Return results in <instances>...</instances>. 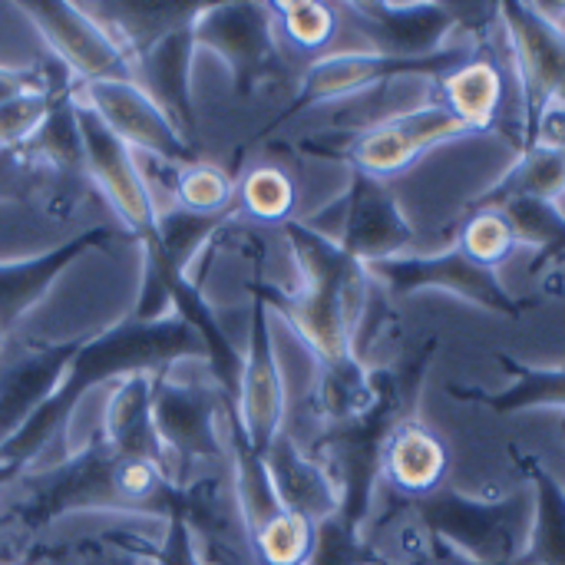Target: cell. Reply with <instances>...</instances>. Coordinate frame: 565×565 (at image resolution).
Listing matches in <instances>:
<instances>
[{"instance_id": "1", "label": "cell", "mask_w": 565, "mask_h": 565, "mask_svg": "<svg viewBox=\"0 0 565 565\" xmlns=\"http://www.w3.org/2000/svg\"><path fill=\"white\" fill-rule=\"evenodd\" d=\"M179 361H205V348L175 315L162 321H136L129 315L119 324L79 341L60 387L7 444H0V480L36 460L66 430L73 411L93 387L119 384L139 374H166Z\"/></svg>"}, {"instance_id": "2", "label": "cell", "mask_w": 565, "mask_h": 565, "mask_svg": "<svg viewBox=\"0 0 565 565\" xmlns=\"http://www.w3.org/2000/svg\"><path fill=\"white\" fill-rule=\"evenodd\" d=\"M440 354V334H430L414 354L401 358L391 367H371V401L364 411L341 424H328L315 440V450L324 457V470L338 483L341 510L338 516L364 530L374 503V490L381 483V463L387 440L414 420L424 394V381L430 374L434 358Z\"/></svg>"}, {"instance_id": "3", "label": "cell", "mask_w": 565, "mask_h": 565, "mask_svg": "<svg viewBox=\"0 0 565 565\" xmlns=\"http://www.w3.org/2000/svg\"><path fill=\"white\" fill-rule=\"evenodd\" d=\"M285 238L301 268V291L281 295L271 285H258V295L295 328L321 367L354 361V331L374 288L367 265L311 232L301 218L285 222Z\"/></svg>"}, {"instance_id": "4", "label": "cell", "mask_w": 565, "mask_h": 565, "mask_svg": "<svg viewBox=\"0 0 565 565\" xmlns=\"http://www.w3.org/2000/svg\"><path fill=\"white\" fill-rule=\"evenodd\" d=\"M411 510L420 520L427 540H437L480 565H516L533 533L530 487L497 500H480L447 483L430 497L411 500Z\"/></svg>"}, {"instance_id": "5", "label": "cell", "mask_w": 565, "mask_h": 565, "mask_svg": "<svg viewBox=\"0 0 565 565\" xmlns=\"http://www.w3.org/2000/svg\"><path fill=\"white\" fill-rule=\"evenodd\" d=\"M477 50L460 46V43H447L437 53L427 56H391V53H377V50H341V53H324L318 56L305 76L301 86L291 99V106L285 109V119L318 106V103H331V99H344L354 93H367V89H381L391 86L397 79H427V83H444L454 70H460Z\"/></svg>"}, {"instance_id": "6", "label": "cell", "mask_w": 565, "mask_h": 565, "mask_svg": "<svg viewBox=\"0 0 565 565\" xmlns=\"http://www.w3.org/2000/svg\"><path fill=\"white\" fill-rule=\"evenodd\" d=\"M367 275L387 298H407L417 291H444V295H454L480 311L503 315V318H523L540 305L536 298L510 295L493 268L477 265L457 245L447 252H437V255L411 252L401 258L371 262Z\"/></svg>"}, {"instance_id": "7", "label": "cell", "mask_w": 565, "mask_h": 565, "mask_svg": "<svg viewBox=\"0 0 565 565\" xmlns=\"http://www.w3.org/2000/svg\"><path fill=\"white\" fill-rule=\"evenodd\" d=\"M301 222L311 232L324 235L328 242H338L348 255H354L364 265L411 255L417 238L394 192L381 179H371L354 169L348 192L338 202L324 205L318 215H308Z\"/></svg>"}, {"instance_id": "8", "label": "cell", "mask_w": 565, "mask_h": 565, "mask_svg": "<svg viewBox=\"0 0 565 565\" xmlns=\"http://www.w3.org/2000/svg\"><path fill=\"white\" fill-rule=\"evenodd\" d=\"M497 13L507 30L513 70L526 103V132L516 146L526 152L536 146L543 113L550 106H565V36L540 10V3H497Z\"/></svg>"}, {"instance_id": "9", "label": "cell", "mask_w": 565, "mask_h": 565, "mask_svg": "<svg viewBox=\"0 0 565 565\" xmlns=\"http://www.w3.org/2000/svg\"><path fill=\"white\" fill-rule=\"evenodd\" d=\"M463 136H473V132L444 103H427V106L387 116L348 136L344 146L334 149V159H344L354 172H364L384 182L411 169L427 149H437Z\"/></svg>"}, {"instance_id": "10", "label": "cell", "mask_w": 565, "mask_h": 565, "mask_svg": "<svg viewBox=\"0 0 565 565\" xmlns=\"http://www.w3.org/2000/svg\"><path fill=\"white\" fill-rule=\"evenodd\" d=\"M17 10L36 26L43 43L60 56L83 86L109 79H136L129 50L83 7L66 0H26Z\"/></svg>"}, {"instance_id": "11", "label": "cell", "mask_w": 565, "mask_h": 565, "mask_svg": "<svg viewBox=\"0 0 565 565\" xmlns=\"http://www.w3.org/2000/svg\"><path fill=\"white\" fill-rule=\"evenodd\" d=\"M192 36L195 46L212 50L228 66L238 96H252L258 83H265L278 70L271 3H205L192 23Z\"/></svg>"}, {"instance_id": "12", "label": "cell", "mask_w": 565, "mask_h": 565, "mask_svg": "<svg viewBox=\"0 0 565 565\" xmlns=\"http://www.w3.org/2000/svg\"><path fill=\"white\" fill-rule=\"evenodd\" d=\"M235 404L218 384H179L166 374H152V424L175 467L215 460L225 450L222 427Z\"/></svg>"}, {"instance_id": "13", "label": "cell", "mask_w": 565, "mask_h": 565, "mask_svg": "<svg viewBox=\"0 0 565 565\" xmlns=\"http://www.w3.org/2000/svg\"><path fill=\"white\" fill-rule=\"evenodd\" d=\"M116 454L96 434L76 457H70L63 467L46 470L30 483V497L20 507L23 523L33 530L66 516V513H86V510H106V513H126L119 490H116Z\"/></svg>"}, {"instance_id": "14", "label": "cell", "mask_w": 565, "mask_h": 565, "mask_svg": "<svg viewBox=\"0 0 565 565\" xmlns=\"http://www.w3.org/2000/svg\"><path fill=\"white\" fill-rule=\"evenodd\" d=\"M76 126L83 136L86 172L106 195L109 209L119 215V222L139 242L152 238L156 222H159V205L152 199V189H149L132 149L86 103H76Z\"/></svg>"}, {"instance_id": "15", "label": "cell", "mask_w": 565, "mask_h": 565, "mask_svg": "<svg viewBox=\"0 0 565 565\" xmlns=\"http://www.w3.org/2000/svg\"><path fill=\"white\" fill-rule=\"evenodd\" d=\"M351 17V26L364 36L367 50L391 53V56H427L447 46V36L463 26L473 7L460 3H437V0H358L341 3Z\"/></svg>"}, {"instance_id": "16", "label": "cell", "mask_w": 565, "mask_h": 565, "mask_svg": "<svg viewBox=\"0 0 565 565\" xmlns=\"http://www.w3.org/2000/svg\"><path fill=\"white\" fill-rule=\"evenodd\" d=\"M285 407H288V391H285V374H281L278 351L271 341L268 305L255 288L248 351L242 354V387H238V404H235L238 424L255 454L265 457V450L285 430Z\"/></svg>"}, {"instance_id": "17", "label": "cell", "mask_w": 565, "mask_h": 565, "mask_svg": "<svg viewBox=\"0 0 565 565\" xmlns=\"http://www.w3.org/2000/svg\"><path fill=\"white\" fill-rule=\"evenodd\" d=\"M86 106L129 146L162 162L189 166L195 162L192 142L172 126V119L146 96L136 79H109L83 86Z\"/></svg>"}, {"instance_id": "18", "label": "cell", "mask_w": 565, "mask_h": 565, "mask_svg": "<svg viewBox=\"0 0 565 565\" xmlns=\"http://www.w3.org/2000/svg\"><path fill=\"white\" fill-rule=\"evenodd\" d=\"M79 341L0 358V444H7L60 387Z\"/></svg>"}, {"instance_id": "19", "label": "cell", "mask_w": 565, "mask_h": 565, "mask_svg": "<svg viewBox=\"0 0 565 565\" xmlns=\"http://www.w3.org/2000/svg\"><path fill=\"white\" fill-rule=\"evenodd\" d=\"M192 56H195V36L192 23L172 30L149 50H142L136 66V83L146 89V96L172 119V126L192 142L195 136V103H192Z\"/></svg>"}, {"instance_id": "20", "label": "cell", "mask_w": 565, "mask_h": 565, "mask_svg": "<svg viewBox=\"0 0 565 565\" xmlns=\"http://www.w3.org/2000/svg\"><path fill=\"white\" fill-rule=\"evenodd\" d=\"M113 235L106 228H86L79 235H73L70 242H63L60 248H50L36 258H20V262H0V334L7 338L23 315L50 295V288L56 285V278L79 262L86 252L109 245Z\"/></svg>"}, {"instance_id": "21", "label": "cell", "mask_w": 565, "mask_h": 565, "mask_svg": "<svg viewBox=\"0 0 565 565\" xmlns=\"http://www.w3.org/2000/svg\"><path fill=\"white\" fill-rule=\"evenodd\" d=\"M262 460H265V470L271 477V487H275L281 510L305 516L315 526L341 510L338 483L331 480V473L315 457H308L298 447V440L288 430H281L275 437V444L265 450Z\"/></svg>"}, {"instance_id": "22", "label": "cell", "mask_w": 565, "mask_h": 565, "mask_svg": "<svg viewBox=\"0 0 565 565\" xmlns=\"http://www.w3.org/2000/svg\"><path fill=\"white\" fill-rule=\"evenodd\" d=\"M103 440L122 460H149L175 477V467L152 424V377H126L113 384V397L103 414Z\"/></svg>"}, {"instance_id": "23", "label": "cell", "mask_w": 565, "mask_h": 565, "mask_svg": "<svg viewBox=\"0 0 565 565\" xmlns=\"http://www.w3.org/2000/svg\"><path fill=\"white\" fill-rule=\"evenodd\" d=\"M447 477H450V447L427 424L411 420L387 440L381 480L401 497H407V503L447 487Z\"/></svg>"}, {"instance_id": "24", "label": "cell", "mask_w": 565, "mask_h": 565, "mask_svg": "<svg viewBox=\"0 0 565 565\" xmlns=\"http://www.w3.org/2000/svg\"><path fill=\"white\" fill-rule=\"evenodd\" d=\"M493 361L507 371L510 384L503 391H483L473 384H447V394L460 404H477L493 414L523 411H565V367H530L513 354L497 351Z\"/></svg>"}, {"instance_id": "25", "label": "cell", "mask_w": 565, "mask_h": 565, "mask_svg": "<svg viewBox=\"0 0 565 565\" xmlns=\"http://www.w3.org/2000/svg\"><path fill=\"white\" fill-rule=\"evenodd\" d=\"M507 454L533 493V533L516 565H565V487L536 454L516 444Z\"/></svg>"}, {"instance_id": "26", "label": "cell", "mask_w": 565, "mask_h": 565, "mask_svg": "<svg viewBox=\"0 0 565 565\" xmlns=\"http://www.w3.org/2000/svg\"><path fill=\"white\" fill-rule=\"evenodd\" d=\"M136 60L142 50L159 43L179 26L195 23L205 3H169V0H132V3H83Z\"/></svg>"}, {"instance_id": "27", "label": "cell", "mask_w": 565, "mask_h": 565, "mask_svg": "<svg viewBox=\"0 0 565 565\" xmlns=\"http://www.w3.org/2000/svg\"><path fill=\"white\" fill-rule=\"evenodd\" d=\"M440 93L444 106L477 136L497 126L507 103V76L497 60L473 53L460 70H454L440 83Z\"/></svg>"}, {"instance_id": "28", "label": "cell", "mask_w": 565, "mask_h": 565, "mask_svg": "<svg viewBox=\"0 0 565 565\" xmlns=\"http://www.w3.org/2000/svg\"><path fill=\"white\" fill-rule=\"evenodd\" d=\"M172 315L189 324L202 348H205V361L212 367V381L218 384V391L238 404V387H242V354L235 351V344L225 338L222 324L215 321L209 301L202 298V291L189 281V275H179L172 281Z\"/></svg>"}, {"instance_id": "29", "label": "cell", "mask_w": 565, "mask_h": 565, "mask_svg": "<svg viewBox=\"0 0 565 565\" xmlns=\"http://www.w3.org/2000/svg\"><path fill=\"white\" fill-rule=\"evenodd\" d=\"M565 192V149L553 146H533L520 152L516 166L503 172L497 185L480 192L467 212H500L507 202L516 199H546L556 202Z\"/></svg>"}, {"instance_id": "30", "label": "cell", "mask_w": 565, "mask_h": 565, "mask_svg": "<svg viewBox=\"0 0 565 565\" xmlns=\"http://www.w3.org/2000/svg\"><path fill=\"white\" fill-rule=\"evenodd\" d=\"M228 215L232 212H189V209H179V205L162 209L152 242L159 245V252L166 255V262L175 271L189 275V265L202 255V248L228 222Z\"/></svg>"}, {"instance_id": "31", "label": "cell", "mask_w": 565, "mask_h": 565, "mask_svg": "<svg viewBox=\"0 0 565 565\" xmlns=\"http://www.w3.org/2000/svg\"><path fill=\"white\" fill-rule=\"evenodd\" d=\"M513 225L516 245H533L543 258H565V212L559 202L546 199H516L500 209Z\"/></svg>"}, {"instance_id": "32", "label": "cell", "mask_w": 565, "mask_h": 565, "mask_svg": "<svg viewBox=\"0 0 565 565\" xmlns=\"http://www.w3.org/2000/svg\"><path fill=\"white\" fill-rule=\"evenodd\" d=\"M238 202H242L245 215H252L258 222H281L285 225L295 218L298 189L281 166L262 162V166L245 172V179L238 185Z\"/></svg>"}, {"instance_id": "33", "label": "cell", "mask_w": 565, "mask_h": 565, "mask_svg": "<svg viewBox=\"0 0 565 565\" xmlns=\"http://www.w3.org/2000/svg\"><path fill=\"white\" fill-rule=\"evenodd\" d=\"M23 149L33 152V156L50 159L63 172H86L83 136H79V126H76V103H73L70 89L56 99V106L50 109L46 122L36 129V136Z\"/></svg>"}, {"instance_id": "34", "label": "cell", "mask_w": 565, "mask_h": 565, "mask_svg": "<svg viewBox=\"0 0 565 565\" xmlns=\"http://www.w3.org/2000/svg\"><path fill=\"white\" fill-rule=\"evenodd\" d=\"M311 550H315V523L288 510L252 533L255 565H308Z\"/></svg>"}, {"instance_id": "35", "label": "cell", "mask_w": 565, "mask_h": 565, "mask_svg": "<svg viewBox=\"0 0 565 565\" xmlns=\"http://www.w3.org/2000/svg\"><path fill=\"white\" fill-rule=\"evenodd\" d=\"M66 89L70 83L63 76L60 79L50 76L40 89L20 93L10 103H3L0 106V149H23L36 136V129L46 122L50 109Z\"/></svg>"}, {"instance_id": "36", "label": "cell", "mask_w": 565, "mask_h": 565, "mask_svg": "<svg viewBox=\"0 0 565 565\" xmlns=\"http://www.w3.org/2000/svg\"><path fill=\"white\" fill-rule=\"evenodd\" d=\"M275 23L298 50H324L338 33V7L321 0H278L271 3Z\"/></svg>"}, {"instance_id": "37", "label": "cell", "mask_w": 565, "mask_h": 565, "mask_svg": "<svg viewBox=\"0 0 565 565\" xmlns=\"http://www.w3.org/2000/svg\"><path fill=\"white\" fill-rule=\"evenodd\" d=\"M172 195L179 209L189 212H232L235 182L212 162H189L179 166L172 175Z\"/></svg>"}, {"instance_id": "38", "label": "cell", "mask_w": 565, "mask_h": 565, "mask_svg": "<svg viewBox=\"0 0 565 565\" xmlns=\"http://www.w3.org/2000/svg\"><path fill=\"white\" fill-rule=\"evenodd\" d=\"M457 248L477 265L497 271V265H503L513 255L516 235L503 212H467L457 235Z\"/></svg>"}, {"instance_id": "39", "label": "cell", "mask_w": 565, "mask_h": 565, "mask_svg": "<svg viewBox=\"0 0 565 565\" xmlns=\"http://www.w3.org/2000/svg\"><path fill=\"white\" fill-rule=\"evenodd\" d=\"M308 565H394L384 553H377L364 536L348 526L338 513L315 526V550Z\"/></svg>"}, {"instance_id": "40", "label": "cell", "mask_w": 565, "mask_h": 565, "mask_svg": "<svg viewBox=\"0 0 565 565\" xmlns=\"http://www.w3.org/2000/svg\"><path fill=\"white\" fill-rule=\"evenodd\" d=\"M156 565H202L199 553H195V543H192V533L182 520V513H175L172 520H166V536L152 556Z\"/></svg>"}, {"instance_id": "41", "label": "cell", "mask_w": 565, "mask_h": 565, "mask_svg": "<svg viewBox=\"0 0 565 565\" xmlns=\"http://www.w3.org/2000/svg\"><path fill=\"white\" fill-rule=\"evenodd\" d=\"M50 76H43L40 70H13V66H0V106L10 103L20 93L40 89Z\"/></svg>"}, {"instance_id": "42", "label": "cell", "mask_w": 565, "mask_h": 565, "mask_svg": "<svg viewBox=\"0 0 565 565\" xmlns=\"http://www.w3.org/2000/svg\"><path fill=\"white\" fill-rule=\"evenodd\" d=\"M427 565H480L460 553H454L450 546L437 543V540H427Z\"/></svg>"}, {"instance_id": "43", "label": "cell", "mask_w": 565, "mask_h": 565, "mask_svg": "<svg viewBox=\"0 0 565 565\" xmlns=\"http://www.w3.org/2000/svg\"><path fill=\"white\" fill-rule=\"evenodd\" d=\"M401 565H427V546H424L420 553H414L411 559H404V563H401Z\"/></svg>"}, {"instance_id": "44", "label": "cell", "mask_w": 565, "mask_h": 565, "mask_svg": "<svg viewBox=\"0 0 565 565\" xmlns=\"http://www.w3.org/2000/svg\"><path fill=\"white\" fill-rule=\"evenodd\" d=\"M0 341H3V334H0Z\"/></svg>"}]
</instances>
